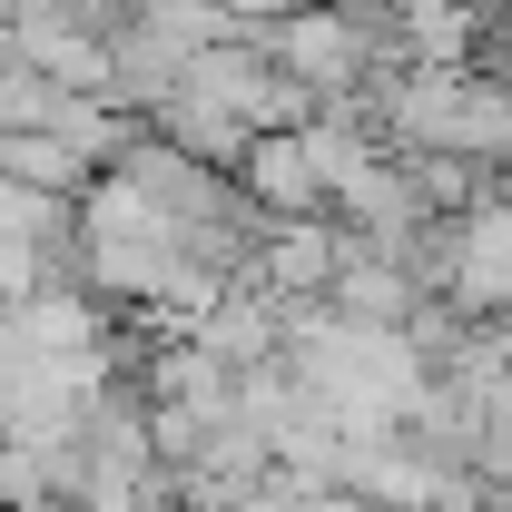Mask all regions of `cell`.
<instances>
[{
	"label": "cell",
	"mask_w": 512,
	"mask_h": 512,
	"mask_svg": "<svg viewBox=\"0 0 512 512\" xmlns=\"http://www.w3.org/2000/svg\"><path fill=\"white\" fill-rule=\"evenodd\" d=\"M237 188H247L266 217H335V178H325L306 119L296 128H256L247 158H237Z\"/></svg>",
	"instance_id": "6da1fadb"
},
{
	"label": "cell",
	"mask_w": 512,
	"mask_h": 512,
	"mask_svg": "<svg viewBox=\"0 0 512 512\" xmlns=\"http://www.w3.org/2000/svg\"><path fill=\"white\" fill-rule=\"evenodd\" d=\"M0 512H60V473H50V453L20 444V434H0Z\"/></svg>",
	"instance_id": "3957f363"
},
{
	"label": "cell",
	"mask_w": 512,
	"mask_h": 512,
	"mask_svg": "<svg viewBox=\"0 0 512 512\" xmlns=\"http://www.w3.org/2000/svg\"><path fill=\"white\" fill-rule=\"evenodd\" d=\"M237 20H286V10H306V0H227Z\"/></svg>",
	"instance_id": "277c9868"
},
{
	"label": "cell",
	"mask_w": 512,
	"mask_h": 512,
	"mask_svg": "<svg viewBox=\"0 0 512 512\" xmlns=\"http://www.w3.org/2000/svg\"><path fill=\"white\" fill-rule=\"evenodd\" d=\"M0 168L30 178V188H50V197H79L99 178V158H89L79 138H60V128H0Z\"/></svg>",
	"instance_id": "7a4b0ae2"
}]
</instances>
